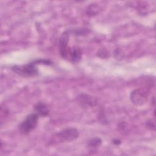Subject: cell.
<instances>
[{
	"label": "cell",
	"instance_id": "ba28073f",
	"mask_svg": "<svg viewBox=\"0 0 156 156\" xmlns=\"http://www.w3.org/2000/svg\"><path fill=\"white\" fill-rule=\"evenodd\" d=\"M79 99H80V102L82 103L83 105H85L87 106L93 105V103L94 102L93 99H92V98L88 95L82 94L79 97Z\"/></svg>",
	"mask_w": 156,
	"mask_h": 156
},
{
	"label": "cell",
	"instance_id": "277c9868",
	"mask_svg": "<svg viewBox=\"0 0 156 156\" xmlns=\"http://www.w3.org/2000/svg\"><path fill=\"white\" fill-rule=\"evenodd\" d=\"M69 40V34L67 31L63 33L59 41V49L60 55L63 58H66L69 49H68V43Z\"/></svg>",
	"mask_w": 156,
	"mask_h": 156
},
{
	"label": "cell",
	"instance_id": "8992f818",
	"mask_svg": "<svg viewBox=\"0 0 156 156\" xmlns=\"http://www.w3.org/2000/svg\"><path fill=\"white\" fill-rule=\"evenodd\" d=\"M35 113L40 116H46L49 114V109L47 105L43 102H38L34 106Z\"/></svg>",
	"mask_w": 156,
	"mask_h": 156
},
{
	"label": "cell",
	"instance_id": "6da1fadb",
	"mask_svg": "<svg viewBox=\"0 0 156 156\" xmlns=\"http://www.w3.org/2000/svg\"><path fill=\"white\" fill-rule=\"evenodd\" d=\"M35 61H33L24 65H15L12 67V70L22 76L31 77L38 74V71L36 67Z\"/></svg>",
	"mask_w": 156,
	"mask_h": 156
},
{
	"label": "cell",
	"instance_id": "9c48e42d",
	"mask_svg": "<svg viewBox=\"0 0 156 156\" xmlns=\"http://www.w3.org/2000/svg\"><path fill=\"white\" fill-rule=\"evenodd\" d=\"M101 144V140L98 138L91 139L90 141H89V143H88L89 146L91 147H96L99 146Z\"/></svg>",
	"mask_w": 156,
	"mask_h": 156
},
{
	"label": "cell",
	"instance_id": "5b68a950",
	"mask_svg": "<svg viewBox=\"0 0 156 156\" xmlns=\"http://www.w3.org/2000/svg\"><path fill=\"white\" fill-rule=\"evenodd\" d=\"M131 101L136 105H141L146 101V96L141 90H135L130 94Z\"/></svg>",
	"mask_w": 156,
	"mask_h": 156
},
{
	"label": "cell",
	"instance_id": "3957f363",
	"mask_svg": "<svg viewBox=\"0 0 156 156\" xmlns=\"http://www.w3.org/2000/svg\"><path fill=\"white\" fill-rule=\"evenodd\" d=\"M55 136L61 142L71 141L79 136V132L74 128H67L60 131Z\"/></svg>",
	"mask_w": 156,
	"mask_h": 156
},
{
	"label": "cell",
	"instance_id": "52a82bcc",
	"mask_svg": "<svg viewBox=\"0 0 156 156\" xmlns=\"http://www.w3.org/2000/svg\"><path fill=\"white\" fill-rule=\"evenodd\" d=\"M68 54L69 55L70 59L73 62H76L79 61L80 59L82 53H81L80 50L79 48H74L71 49H69L68 55Z\"/></svg>",
	"mask_w": 156,
	"mask_h": 156
},
{
	"label": "cell",
	"instance_id": "7a4b0ae2",
	"mask_svg": "<svg viewBox=\"0 0 156 156\" xmlns=\"http://www.w3.org/2000/svg\"><path fill=\"white\" fill-rule=\"evenodd\" d=\"M38 118V115L36 113H33L27 115L25 119L19 126V129L21 132L26 134L34 129L37 125Z\"/></svg>",
	"mask_w": 156,
	"mask_h": 156
}]
</instances>
